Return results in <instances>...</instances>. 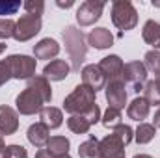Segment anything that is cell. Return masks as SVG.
Segmentation results:
<instances>
[{
	"label": "cell",
	"mask_w": 160,
	"mask_h": 158,
	"mask_svg": "<svg viewBox=\"0 0 160 158\" xmlns=\"http://www.w3.org/2000/svg\"><path fill=\"white\" fill-rule=\"evenodd\" d=\"M62 37L65 43V50L69 54V60H71V69L80 71V65L86 58V52H88V45H86V37L82 34V30L75 28V26H67L63 32H62Z\"/></svg>",
	"instance_id": "6da1fadb"
},
{
	"label": "cell",
	"mask_w": 160,
	"mask_h": 158,
	"mask_svg": "<svg viewBox=\"0 0 160 158\" xmlns=\"http://www.w3.org/2000/svg\"><path fill=\"white\" fill-rule=\"evenodd\" d=\"M95 95H97V93H95L91 87H88V86H84V84H78V86L73 89V93L65 97V101H63V110H65L67 114H71V116H82V114H86V112L95 104Z\"/></svg>",
	"instance_id": "7a4b0ae2"
},
{
	"label": "cell",
	"mask_w": 160,
	"mask_h": 158,
	"mask_svg": "<svg viewBox=\"0 0 160 158\" xmlns=\"http://www.w3.org/2000/svg\"><path fill=\"white\" fill-rule=\"evenodd\" d=\"M112 22L121 32H128L138 24V11L128 0H116L112 4Z\"/></svg>",
	"instance_id": "3957f363"
},
{
	"label": "cell",
	"mask_w": 160,
	"mask_h": 158,
	"mask_svg": "<svg viewBox=\"0 0 160 158\" xmlns=\"http://www.w3.org/2000/svg\"><path fill=\"white\" fill-rule=\"evenodd\" d=\"M11 78L17 80H30L36 73V58H30L26 54H11L9 58H6Z\"/></svg>",
	"instance_id": "277c9868"
},
{
	"label": "cell",
	"mask_w": 160,
	"mask_h": 158,
	"mask_svg": "<svg viewBox=\"0 0 160 158\" xmlns=\"http://www.w3.org/2000/svg\"><path fill=\"white\" fill-rule=\"evenodd\" d=\"M121 80L125 82V86H128L130 91L138 93L140 89H143L145 82H147V69L142 62H128L123 67Z\"/></svg>",
	"instance_id": "5b68a950"
},
{
	"label": "cell",
	"mask_w": 160,
	"mask_h": 158,
	"mask_svg": "<svg viewBox=\"0 0 160 158\" xmlns=\"http://www.w3.org/2000/svg\"><path fill=\"white\" fill-rule=\"evenodd\" d=\"M15 104H17V112L19 114H22V116H34L36 112H41V108L45 104V99L41 97V93L38 89L26 86V89L17 95Z\"/></svg>",
	"instance_id": "8992f818"
},
{
	"label": "cell",
	"mask_w": 160,
	"mask_h": 158,
	"mask_svg": "<svg viewBox=\"0 0 160 158\" xmlns=\"http://www.w3.org/2000/svg\"><path fill=\"white\" fill-rule=\"evenodd\" d=\"M41 32V17H34V15H21V19L15 22V34L13 37L19 43L30 41L32 37H36Z\"/></svg>",
	"instance_id": "52a82bcc"
},
{
	"label": "cell",
	"mask_w": 160,
	"mask_h": 158,
	"mask_svg": "<svg viewBox=\"0 0 160 158\" xmlns=\"http://www.w3.org/2000/svg\"><path fill=\"white\" fill-rule=\"evenodd\" d=\"M104 9V2H95V0H86L80 4V7L77 9V21L80 26H91L95 24Z\"/></svg>",
	"instance_id": "ba28073f"
},
{
	"label": "cell",
	"mask_w": 160,
	"mask_h": 158,
	"mask_svg": "<svg viewBox=\"0 0 160 158\" xmlns=\"http://www.w3.org/2000/svg\"><path fill=\"white\" fill-rule=\"evenodd\" d=\"M104 95H106V101H108L110 108H116V110L125 108V104H127V86L121 78L110 80L104 87Z\"/></svg>",
	"instance_id": "9c48e42d"
},
{
	"label": "cell",
	"mask_w": 160,
	"mask_h": 158,
	"mask_svg": "<svg viewBox=\"0 0 160 158\" xmlns=\"http://www.w3.org/2000/svg\"><path fill=\"white\" fill-rule=\"evenodd\" d=\"M80 75H82V84L88 86V87H91L95 93L99 89H104L106 84H108V80H106L104 73L101 71L99 65H86Z\"/></svg>",
	"instance_id": "30bf717a"
},
{
	"label": "cell",
	"mask_w": 160,
	"mask_h": 158,
	"mask_svg": "<svg viewBox=\"0 0 160 158\" xmlns=\"http://www.w3.org/2000/svg\"><path fill=\"white\" fill-rule=\"evenodd\" d=\"M125 143L112 132L101 140V158H125Z\"/></svg>",
	"instance_id": "8fae6325"
},
{
	"label": "cell",
	"mask_w": 160,
	"mask_h": 158,
	"mask_svg": "<svg viewBox=\"0 0 160 158\" xmlns=\"http://www.w3.org/2000/svg\"><path fill=\"white\" fill-rule=\"evenodd\" d=\"M19 130V114L11 106H0V134L11 136Z\"/></svg>",
	"instance_id": "7c38bea8"
},
{
	"label": "cell",
	"mask_w": 160,
	"mask_h": 158,
	"mask_svg": "<svg viewBox=\"0 0 160 158\" xmlns=\"http://www.w3.org/2000/svg\"><path fill=\"white\" fill-rule=\"evenodd\" d=\"M69 73H71V65L65 60H52L43 69V77L47 80H54V82L65 80L69 77Z\"/></svg>",
	"instance_id": "4fadbf2b"
},
{
	"label": "cell",
	"mask_w": 160,
	"mask_h": 158,
	"mask_svg": "<svg viewBox=\"0 0 160 158\" xmlns=\"http://www.w3.org/2000/svg\"><path fill=\"white\" fill-rule=\"evenodd\" d=\"M99 67H101V71L104 73L106 80L110 82V80L121 78V73H123V67H125V63H123V60H121L119 56H116V54H110V56H106V58H102V60H101Z\"/></svg>",
	"instance_id": "5bb4252c"
},
{
	"label": "cell",
	"mask_w": 160,
	"mask_h": 158,
	"mask_svg": "<svg viewBox=\"0 0 160 158\" xmlns=\"http://www.w3.org/2000/svg\"><path fill=\"white\" fill-rule=\"evenodd\" d=\"M88 45H91L93 48L97 50H104V48H110L114 45V36L110 30L106 28H95L88 34Z\"/></svg>",
	"instance_id": "9a60e30c"
},
{
	"label": "cell",
	"mask_w": 160,
	"mask_h": 158,
	"mask_svg": "<svg viewBox=\"0 0 160 158\" xmlns=\"http://www.w3.org/2000/svg\"><path fill=\"white\" fill-rule=\"evenodd\" d=\"M26 136H28V141H30L34 147H38V149L47 147V143H48V140H50L48 128H47L43 123H34V125H30Z\"/></svg>",
	"instance_id": "2e32d148"
},
{
	"label": "cell",
	"mask_w": 160,
	"mask_h": 158,
	"mask_svg": "<svg viewBox=\"0 0 160 158\" xmlns=\"http://www.w3.org/2000/svg\"><path fill=\"white\" fill-rule=\"evenodd\" d=\"M34 54L38 60H50V58H56L60 54V45L50 37H45L41 39L38 45H34Z\"/></svg>",
	"instance_id": "e0dca14e"
},
{
	"label": "cell",
	"mask_w": 160,
	"mask_h": 158,
	"mask_svg": "<svg viewBox=\"0 0 160 158\" xmlns=\"http://www.w3.org/2000/svg\"><path fill=\"white\" fill-rule=\"evenodd\" d=\"M39 123H43L48 130L50 128H58V126H62V123H63V114H62V110L60 108H54V106H43L39 112Z\"/></svg>",
	"instance_id": "ac0fdd59"
},
{
	"label": "cell",
	"mask_w": 160,
	"mask_h": 158,
	"mask_svg": "<svg viewBox=\"0 0 160 158\" xmlns=\"http://www.w3.org/2000/svg\"><path fill=\"white\" fill-rule=\"evenodd\" d=\"M149 110H151L149 102H147L143 97H136V99L128 104V108H127V116L132 119V121L142 123L143 119H147V116H149Z\"/></svg>",
	"instance_id": "d6986e66"
},
{
	"label": "cell",
	"mask_w": 160,
	"mask_h": 158,
	"mask_svg": "<svg viewBox=\"0 0 160 158\" xmlns=\"http://www.w3.org/2000/svg\"><path fill=\"white\" fill-rule=\"evenodd\" d=\"M142 37L147 45L153 47V50H160V22H155L153 19H149L143 24Z\"/></svg>",
	"instance_id": "ffe728a7"
},
{
	"label": "cell",
	"mask_w": 160,
	"mask_h": 158,
	"mask_svg": "<svg viewBox=\"0 0 160 158\" xmlns=\"http://www.w3.org/2000/svg\"><path fill=\"white\" fill-rule=\"evenodd\" d=\"M69 147H71V143H69V140L65 136H52L48 140V143H47V151L54 158L62 156V155H67L69 153Z\"/></svg>",
	"instance_id": "44dd1931"
},
{
	"label": "cell",
	"mask_w": 160,
	"mask_h": 158,
	"mask_svg": "<svg viewBox=\"0 0 160 158\" xmlns=\"http://www.w3.org/2000/svg\"><path fill=\"white\" fill-rule=\"evenodd\" d=\"M78 156L80 158H101V141L95 136H89L88 141L80 143Z\"/></svg>",
	"instance_id": "7402d4cb"
},
{
	"label": "cell",
	"mask_w": 160,
	"mask_h": 158,
	"mask_svg": "<svg viewBox=\"0 0 160 158\" xmlns=\"http://www.w3.org/2000/svg\"><path fill=\"white\" fill-rule=\"evenodd\" d=\"M143 99L149 102V106H160V80H149L143 86Z\"/></svg>",
	"instance_id": "603a6c76"
},
{
	"label": "cell",
	"mask_w": 160,
	"mask_h": 158,
	"mask_svg": "<svg viewBox=\"0 0 160 158\" xmlns=\"http://www.w3.org/2000/svg\"><path fill=\"white\" fill-rule=\"evenodd\" d=\"M28 86L39 91L41 97L45 99V102H50V101H52V87H50L48 80L45 78L43 75H41V77H32V78L28 80Z\"/></svg>",
	"instance_id": "cb8c5ba5"
},
{
	"label": "cell",
	"mask_w": 160,
	"mask_h": 158,
	"mask_svg": "<svg viewBox=\"0 0 160 158\" xmlns=\"http://www.w3.org/2000/svg\"><path fill=\"white\" fill-rule=\"evenodd\" d=\"M155 134H157L155 125H151V123H140V126H138L136 132H134V140H136L140 145H145V143H149V141L155 138Z\"/></svg>",
	"instance_id": "d4e9b609"
},
{
	"label": "cell",
	"mask_w": 160,
	"mask_h": 158,
	"mask_svg": "<svg viewBox=\"0 0 160 158\" xmlns=\"http://www.w3.org/2000/svg\"><path fill=\"white\" fill-rule=\"evenodd\" d=\"M67 126L75 134H86L91 128V125L88 123V119L84 117V116H71V117L67 119Z\"/></svg>",
	"instance_id": "484cf974"
},
{
	"label": "cell",
	"mask_w": 160,
	"mask_h": 158,
	"mask_svg": "<svg viewBox=\"0 0 160 158\" xmlns=\"http://www.w3.org/2000/svg\"><path fill=\"white\" fill-rule=\"evenodd\" d=\"M143 65L147 71H151L153 75L160 77V52L158 50H149L143 56Z\"/></svg>",
	"instance_id": "4316f807"
},
{
	"label": "cell",
	"mask_w": 160,
	"mask_h": 158,
	"mask_svg": "<svg viewBox=\"0 0 160 158\" xmlns=\"http://www.w3.org/2000/svg\"><path fill=\"white\" fill-rule=\"evenodd\" d=\"M102 125L106 128H118L119 125H123L121 123V110H116V108H110L108 106V110L102 116Z\"/></svg>",
	"instance_id": "83f0119b"
},
{
	"label": "cell",
	"mask_w": 160,
	"mask_h": 158,
	"mask_svg": "<svg viewBox=\"0 0 160 158\" xmlns=\"http://www.w3.org/2000/svg\"><path fill=\"white\" fill-rule=\"evenodd\" d=\"M22 7L26 9L28 15L41 17V15H43V9H45V2H43V0H26V2L22 4Z\"/></svg>",
	"instance_id": "f1b7e54d"
},
{
	"label": "cell",
	"mask_w": 160,
	"mask_h": 158,
	"mask_svg": "<svg viewBox=\"0 0 160 158\" xmlns=\"http://www.w3.org/2000/svg\"><path fill=\"white\" fill-rule=\"evenodd\" d=\"M2 158H28V151L22 145H8L2 153Z\"/></svg>",
	"instance_id": "f546056e"
},
{
	"label": "cell",
	"mask_w": 160,
	"mask_h": 158,
	"mask_svg": "<svg viewBox=\"0 0 160 158\" xmlns=\"http://www.w3.org/2000/svg\"><path fill=\"white\" fill-rule=\"evenodd\" d=\"M114 134L119 138L125 145H128V143L132 141V138H134V130H132L128 125H119L118 128H114Z\"/></svg>",
	"instance_id": "4dcf8cb0"
},
{
	"label": "cell",
	"mask_w": 160,
	"mask_h": 158,
	"mask_svg": "<svg viewBox=\"0 0 160 158\" xmlns=\"http://www.w3.org/2000/svg\"><path fill=\"white\" fill-rule=\"evenodd\" d=\"M21 7L19 0H0V15H15Z\"/></svg>",
	"instance_id": "1f68e13d"
},
{
	"label": "cell",
	"mask_w": 160,
	"mask_h": 158,
	"mask_svg": "<svg viewBox=\"0 0 160 158\" xmlns=\"http://www.w3.org/2000/svg\"><path fill=\"white\" fill-rule=\"evenodd\" d=\"M15 34V22L11 19H0V39H9Z\"/></svg>",
	"instance_id": "d6a6232c"
},
{
	"label": "cell",
	"mask_w": 160,
	"mask_h": 158,
	"mask_svg": "<svg viewBox=\"0 0 160 158\" xmlns=\"http://www.w3.org/2000/svg\"><path fill=\"white\" fill-rule=\"evenodd\" d=\"M82 116L88 119V123H89V125H95V123H99V119H101V108H99V106H97V102H95V104H93L86 114H82Z\"/></svg>",
	"instance_id": "836d02e7"
},
{
	"label": "cell",
	"mask_w": 160,
	"mask_h": 158,
	"mask_svg": "<svg viewBox=\"0 0 160 158\" xmlns=\"http://www.w3.org/2000/svg\"><path fill=\"white\" fill-rule=\"evenodd\" d=\"M9 78H11V73H9L8 62H6V60H2V62H0V86H4Z\"/></svg>",
	"instance_id": "e575fe53"
},
{
	"label": "cell",
	"mask_w": 160,
	"mask_h": 158,
	"mask_svg": "<svg viewBox=\"0 0 160 158\" xmlns=\"http://www.w3.org/2000/svg\"><path fill=\"white\" fill-rule=\"evenodd\" d=\"M36 158H54V156H52L47 149H39V151L36 153Z\"/></svg>",
	"instance_id": "d590c367"
},
{
	"label": "cell",
	"mask_w": 160,
	"mask_h": 158,
	"mask_svg": "<svg viewBox=\"0 0 160 158\" xmlns=\"http://www.w3.org/2000/svg\"><path fill=\"white\" fill-rule=\"evenodd\" d=\"M153 125H155V128H160V108L157 110V114H155V119H153Z\"/></svg>",
	"instance_id": "8d00e7d4"
},
{
	"label": "cell",
	"mask_w": 160,
	"mask_h": 158,
	"mask_svg": "<svg viewBox=\"0 0 160 158\" xmlns=\"http://www.w3.org/2000/svg\"><path fill=\"white\" fill-rule=\"evenodd\" d=\"M56 4H58V6H60V7H71V6H73V4H75V2H73V0H69V2H60V0H58V2H56Z\"/></svg>",
	"instance_id": "74e56055"
},
{
	"label": "cell",
	"mask_w": 160,
	"mask_h": 158,
	"mask_svg": "<svg viewBox=\"0 0 160 158\" xmlns=\"http://www.w3.org/2000/svg\"><path fill=\"white\" fill-rule=\"evenodd\" d=\"M4 149H6V143H4V136L0 134V158H2V153H4Z\"/></svg>",
	"instance_id": "f35d334b"
},
{
	"label": "cell",
	"mask_w": 160,
	"mask_h": 158,
	"mask_svg": "<svg viewBox=\"0 0 160 158\" xmlns=\"http://www.w3.org/2000/svg\"><path fill=\"white\" fill-rule=\"evenodd\" d=\"M6 47H8V45H6V43H2V41H0V54H2V52H4V50H6Z\"/></svg>",
	"instance_id": "ab89813d"
},
{
	"label": "cell",
	"mask_w": 160,
	"mask_h": 158,
	"mask_svg": "<svg viewBox=\"0 0 160 158\" xmlns=\"http://www.w3.org/2000/svg\"><path fill=\"white\" fill-rule=\"evenodd\" d=\"M134 158H153V156H149V155H136Z\"/></svg>",
	"instance_id": "60d3db41"
},
{
	"label": "cell",
	"mask_w": 160,
	"mask_h": 158,
	"mask_svg": "<svg viewBox=\"0 0 160 158\" xmlns=\"http://www.w3.org/2000/svg\"><path fill=\"white\" fill-rule=\"evenodd\" d=\"M56 158H71L69 155H62V156H56Z\"/></svg>",
	"instance_id": "b9f144b4"
},
{
	"label": "cell",
	"mask_w": 160,
	"mask_h": 158,
	"mask_svg": "<svg viewBox=\"0 0 160 158\" xmlns=\"http://www.w3.org/2000/svg\"><path fill=\"white\" fill-rule=\"evenodd\" d=\"M158 80H160V77H158Z\"/></svg>",
	"instance_id": "7bdbcfd3"
}]
</instances>
